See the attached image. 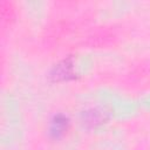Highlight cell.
I'll return each instance as SVG.
<instances>
[{
    "label": "cell",
    "instance_id": "cell-1",
    "mask_svg": "<svg viewBox=\"0 0 150 150\" xmlns=\"http://www.w3.org/2000/svg\"><path fill=\"white\" fill-rule=\"evenodd\" d=\"M50 76L54 81H64L74 77L73 73V64L70 60H63L61 63L55 66L50 73Z\"/></svg>",
    "mask_w": 150,
    "mask_h": 150
},
{
    "label": "cell",
    "instance_id": "cell-2",
    "mask_svg": "<svg viewBox=\"0 0 150 150\" xmlns=\"http://www.w3.org/2000/svg\"><path fill=\"white\" fill-rule=\"evenodd\" d=\"M69 124V120L67 116H64L63 114H57L55 115L52 121H50V125H49V135L53 138H59L61 137L64 131L67 130Z\"/></svg>",
    "mask_w": 150,
    "mask_h": 150
}]
</instances>
